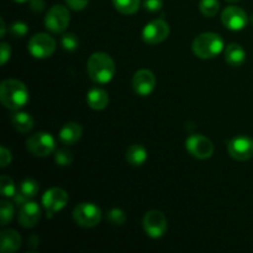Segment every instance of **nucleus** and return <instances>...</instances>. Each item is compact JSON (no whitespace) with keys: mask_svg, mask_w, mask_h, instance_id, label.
Here are the masks:
<instances>
[{"mask_svg":"<svg viewBox=\"0 0 253 253\" xmlns=\"http://www.w3.org/2000/svg\"><path fill=\"white\" fill-rule=\"evenodd\" d=\"M0 100L5 108L16 111L29 101V90L22 82L6 79L0 85Z\"/></svg>","mask_w":253,"mask_h":253,"instance_id":"nucleus-1","label":"nucleus"},{"mask_svg":"<svg viewBox=\"0 0 253 253\" xmlns=\"http://www.w3.org/2000/svg\"><path fill=\"white\" fill-rule=\"evenodd\" d=\"M88 76L94 83L106 84L115 76V63L109 54L95 52L91 54L86 64Z\"/></svg>","mask_w":253,"mask_h":253,"instance_id":"nucleus-2","label":"nucleus"},{"mask_svg":"<svg viewBox=\"0 0 253 253\" xmlns=\"http://www.w3.org/2000/svg\"><path fill=\"white\" fill-rule=\"evenodd\" d=\"M192 48L199 58H214L224 49V40L215 32H204L195 37Z\"/></svg>","mask_w":253,"mask_h":253,"instance_id":"nucleus-3","label":"nucleus"},{"mask_svg":"<svg viewBox=\"0 0 253 253\" xmlns=\"http://www.w3.org/2000/svg\"><path fill=\"white\" fill-rule=\"evenodd\" d=\"M26 147L36 157H47L56 150V140L51 133L37 132L27 138Z\"/></svg>","mask_w":253,"mask_h":253,"instance_id":"nucleus-4","label":"nucleus"},{"mask_svg":"<svg viewBox=\"0 0 253 253\" xmlns=\"http://www.w3.org/2000/svg\"><path fill=\"white\" fill-rule=\"evenodd\" d=\"M73 219L79 226L94 227L100 222L101 211L93 203H82L74 208Z\"/></svg>","mask_w":253,"mask_h":253,"instance_id":"nucleus-5","label":"nucleus"},{"mask_svg":"<svg viewBox=\"0 0 253 253\" xmlns=\"http://www.w3.org/2000/svg\"><path fill=\"white\" fill-rule=\"evenodd\" d=\"M71 21V15L68 9L63 5H54L48 10L44 19V25L47 30L53 34H61L66 31Z\"/></svg>","mask_w":253,"mask_h":253,"instance_id":"nucleus-6","label":"nucleus"},{"mask_svg":"<svg viewBox=\"0 0 253 253\" xmlns=\"http://www.w3.org/2000/svg\"><path fill=\"white\" fill-rule=\"evenodd\" d=\"M56 51V41L47 34H36L29 41V52L35 58H48Z\"/></svg>","mask_w":253,"mask_h":253,"instance_id":"nucleus-7","label":"nucleus"},{"mask_svg":"<svg viewBox=\"0 0 253 253\" xmlns=\"http://www.w3.org/2000/svg\"><path fill=\"white\" fill-rule=\"evenodd\" d=\"M185 148L193 157L198 160H207L214 153V145L203 135H192L185 141Z\"/></svg>","mask_w":253,"mask_h":253,"instance_id":"nucleus-8","label":"nucleus"},{"mask_svg":"<svg viewBox=\"0 0 253 253\" xmlns=\"http://www.w3.org/2000/svg\"><path fill=\"white\" fill-rule=\"evenodd\" d=\"M143 229L152 239H160L167 231V219L160 210H151L143 217Z\"/></svg>","mask_w":253,"mask_h":253,"instance_id":"nucleus-9","label":"nucleus"},{"mask_svg":"<svg viewBox=\"0 0 253 253\" xmlns=\"http://www.w3.org/2000/svg\"><path fill=\"white\" fill-rule=\"evenodd\" d=\"M227 151L234 160L245 162L253 157V140L249 136H237L227 142Z\"/></svg>","mask_w":253,"mask_h":253,"instance_id":"nucleus-10","label":"nucleus"},{"mask_svg":"<svg viewBox=\"0 0 253 253\" xmlns=\"http://www.w3.org/2000/svg\"><path fill=\"white\" fill-rule=\"evenodd\" d=\"M169 35V25L162 19L148 22L142 31V39L148 44H157L165 41Z\"/></svg>","mask_w":253,"mask_h":253,"instance_id":"nucleus-11","label":"nucleus"},{"mask_svg":"<svg viewBox=\"0 0 253 253\" xmlns=\"http://www.w3.org/2000/svg\"><path fill=\"white\" fill-rule=\"evenodd\" d=\"M67 203H68V194L62 188H52L47 190L42 197V204L46 209L48 217L61 211L66 207Z\"/></svg>","mask_w":253,"mask_h":253,"instance_id":"nucleus-12","label":"nucleus"},{"mask_svg":"<svg viewBox=\"0 0 253 253\" xmlns=\"http://www.w3.org/2000/svg\"><path fill=\"white\" fill-rule=\"evenodd\" d=\"M132 88L136 94L141 96H147L155 90L156 77L148 69H140L132 77Z\"/></svg>","mask_w":253,"mask_h":253,"instance_id":"nucleus-13","label":"nucleus"},{"mask_svg":"<svg viewBox=\"0 0 253 253\" xmlns=\"http://www.w3.org/2000/svg\"><path fill=\"white\" fill-rule=\"evenodd\" d=\"M221 21L225 26L232 31H240L245 29L249 17L245 10L239 6H227L221 14Z\"/></svg>","mask_w":253,"mask_h":253,"instance_id":"nucleus-14","label":"nucleus"},{"mask_svg":"<svg viewBox=\"0 0 253 253\" xmlns=\"http://www.w3.org/2000/svg\"><path fill=\"white\" fill-rule=\"evenodd\" d=\"M40 219H41V209L37 203L27 200L25 204L20 207L19 222L22 227L30 229V227L36 226Z\"/></svg>","mask_w":253,"mask_h":253,"instance_id":"nucleus-15","label":"nucleus"},{"mask_svg":"<svg viewBox=\"0 0 253 253\" xmlns=\"http://www.w3.org/2000/svg\"><path fill=\"white\" fill-rule=\"evenodd\" d=\"M83 133V128L77 123H68L59 130V140L63 145L71 146L78 142Z\"/></svg>","mask_w":253,"mask_h":253,"instance_id":"nucleus-16","label":"nucleus"},{"mask_svg":"<svg viewBox=\"0 0 253 253\" xmlns=\"http://www.w3.org/2000/svg\"><path fill=\"white\" fill-rule=\"evenodd\" d=\"M21 246V237L15 230H4L1 232V252L14 253Z\"/></svg>","mask_w":253,"mask_h":253,"instance_id":"nucleus-17","label":"nucleus"},{"mask_svg":"<svg viewBox=\"0 0 253 253\" xmlns=\"http://www.w3.org/2000/svg\"><path fill=\"white\" fill-rule=\"evenodd\" d=\"M86 101H88V105L94 110H103L109 104V95L104 89L93 88L88 91Z\"/></svg>","mask_w":253,"mask_h":253,"instance_id":"nucleus-18","label":"nucleus"},{"mask_svg":"<svg viewBox=\"0 0 253 253\" xmlns=\"http://www.w3.org/2000/svg\"><path fill=\"white\" fill-rule=\"evenodd\" d=\"M225 59H226V62L230 66L239 67L244 64L245 59H246V52H245V49L240 44L231 43L226 47Z\"/></svg>","mask_w":253,"mask_h":253,"instance_id":"nucleus-19","label":"nucleus"},{"mask_svg":"<svg viewBox=\"0 0 253 253\" xmlns=\"http://www.w3.org/2000/svg\"><path fill=\"white\" fill-rule=\"evenodd\" d=\"M147 160V151L142 145H132L126 151V161L133 167H140Z\"/></svg>","mask_w":253,"mask_h":253,"instance_id":"nucleus-20","label":"nucleus"},{"mask_svg":"<svg viewBox=\"0 0 253 253\" xmlns=\"http://www.w3.org/2000/svg\"><path fill=\"white\" fill-rule=\"evenodd\" d=\"M11 124L15 130L19 131V132L26 133L34 127V118L30 114L19 111V113H15L11 116Z\"/></svg>","mask_w":253,"mask_h":253,"instance_id":"nucleus-21","label":"nucleus"},{"mask_svg":"<svg viewBox=\"0 0 253 253\" xmlns=\"http://www.w3.org/2000/svg\"><path fill=\"white\" fill-rule=\"evenodd\" d=\"M113 4L121 14L132 15L140 7V0H113Z\"/></svg>","mask_w":253,"mask_h":253,"instance_id":"nucleus-22","label":"nucleus"},{"mask_svg":"<svg viewBox=\"0 0 253 253\" xmlns=\"http://www.w3.org/2000/svg\"><path fill=\"white\" fill-rule=\"evenodd\" d=\"M39 183H37L36 180L27 178V179H25L24 182L20 184L19 192L21 193L24 197H26L27 199H31V198L36 197V194L39 193Z\"/></svg>","mask_w":253,"mask_h":253,"instance_id":"nucleus-23","label":"nucleus"},{"mask_svg":"<svg viewBox=\"0 0 253 253\" xmlns=\"http://www.w3.org/2000/svg\"><path fill=\"white\" fill-rule=\"evenodd\" d=\"M199 9L204 16L212 17L219 11L220 4L217 0H200Z\"/></svg>","mask_w":253,"mask_h":253,"instance_id":"nucleus-24","label":"nucleus"},{"mask_svg":"<svg viewBox=\"0 0 253 253\" xmlns=\"http://www.w3.org/2000/svg\"><path fill=\"white\" fill-rule=\"evenodd\" d=\"M0 189H1V194L6 198H14V195L16 194L14 180L7 175H2L0 178Z\"/></svg>","mask_w":253,"mask_h":253,"instance_id":"nucleus-25","label":"nucleus"},{"mask_svg":"<svg viewBox=\"0 0 253 253\" xmlns=\"http://www.w3.org/2000/svg\"><path fill=\"white\" fill-rule=\"evenodd\" d=\"M106 219H108V221L111 222L113 225L120 226V225L125 224L126 215L121 209H119V208H114V209L109 210L108 211V214H106Z\"/></svg>","mask_w":253,"mask_h":253,"instance_id":"nucleus-26","label":"nucleus"},{"mask_svg":"<svg viewBox=\"0 0 253 253\" xmlns=\"http://www.w3.org/2000/svg\"><path fill=\"white\" fill-rule=\"evenodd\" d=\"M61 42H62V46H63V48L68 52L76 51L79 46L78 37H77L74 34L63 35V36H62Z\"/></svg>","mask_w":253,"mask_h":253,"instance_id":"nucleus-27","label":"nucleus"},{"mask_svg":"<svg viewBox=\"0 0 253 253\" xmlns=\"http://www.w3.org/2000/svg\"><path fill=\"white\" fill-rule=\"evenodd\" d=\"M54 160L56 163L61 167H67V166H71L73 162V156L72 152H69L68 150H58L54 156Z\"/></svg>","mask_w":253,"mask_h":253,"instance_id":"nucleus-28","label":"nucleus"},{"mask_svg":"<svg viewBox=\"0 0 253 253\" xmlns=\"http://www.w3.org/2000/svg\"><path fill=\"white\" fill-rule=\"evenodd\" d=\"M14 217V207L11 203L2 200L1 202V225H7Z\"/></svg>","mask_w":253,"mask_h":253,"instance_id":"nucleus-29","label":"nucleus"},{"mask_svg":"<svg viewBox=\"0 0 253 253\" xmlns=\"http://www.w3.org/2000/svg\"><path fill=\"white\" fill-rule=\"evenodd\" d=\"M10 31L12 32V35H14V36L22 37L27 34V26L25 22L17 21V22H14V24L11 25V27H10Z\"/></svg>","mask_w":253,"mask_h":253,"instance_id":"nucleus-30","label":"nucleus"},{"mask_svg":"<svg viewBox=\"0 0 253 253\" xmlns=\"http://www.w3.org/2000/svg\"><path fill=\"white\" fill-rule=\"evenodd\" d=\"M163 0H145V9L150 12H156L162 9Z\"/></svg>","mask_w":253,"mask_h":253,"instance_id":"nucleus-31","label":"nucleus"},{"mask_svg":"<svg viewBox=\"0 0 253 253\" xmlns=\"http://www.w3.org/2000/svg\"><path fill=\"white\" fill-rule=\"evenodd\" d=\"M89 0H66L67 5H68L71 9L79 11V10H83L84 7L88 5Z\"/></svg>","mask_w":253,"mask_h":253,"instance_id":"nucleus-32","label":"nucleus"},{"mask_svg":"<svg viewBox=\"0 0 253 253\" xmlns=\"http://www.w3.org/2000/svg\"><path fill=\"white\" fill-rule=\"evenodd\" d=\"M0 162H1V167H6L11 162V152L6 150L4 146L0 148Z\"/></svg>","mask_w":253,"mask_h":253,"instance_id":"nucleus-33","label":"nucleus"},{"mask_svg":"<svg viewBox=\"0 0 253 253\" xmlns=\"http://www.w3.org/2000/svg\"><path fill=\"white\" fill-rule=\"evenodd\" d=\"M10 54H11V48L7 43L2 42L1 43V56H0V61H1V66H4L7 62V59L10 58Z\"/></svg>","mask_w":253,"mask_h":253,"instance_id":"nucleus-34","label":"nucleus"},{"mask_svg":"<svg viewBox=\"0 0 253 253\" xmlns=\"http://www.w3.org/2000/svg\"><path fill=\"white\" fill-rule=\"evenodd\" d=\"M30 9L34 12H41L44 9V0H30Z\"/></svg>","mask_w":253,"mask_h":253,"instance_id":"nucleus-35","label":"nucleus"},{"mask_svg":"<svg viewBox=\"0 0 253 253\" xmlns=\"http://www.w3.org/2000/svg\"><path fill=\"white\" fill-rule=\"evenodd\" d=\"M0 29H1V32H0V37H4L5 36V24H4V20H0Z\"/></svg>","mask_w":253,"mask_h":253,"instance_id":"nucleus-36","label":"nucleus"},{"mask_svg":"<svg viewBox=\"0 0 253 253\" xmlns=\"http://www.w3.org/2000/svg\"><path fill=\"white\" fill-rule=\"evenodd\" d=\"M226 1H229V2H237V1H240V0H226Z\"/></svg>","mask_w":253,"mask_h":253,"instance_id":"nucleus-37","label":"nucleus"},{"mask_svg":"<svg viewBox=\"0 0 253 253\" xmlns=\"http://www.w3.org/2000/svg\"><path fill=\"white\" fill-rule=\"evenodd\" d=\"M15 1H17V2H24V1H27V0H15Z\"/></svg>","mask_w":253,"mask_h":253,"instance_id":"nucleus-38","label":"nucleus"}]
</instances>
